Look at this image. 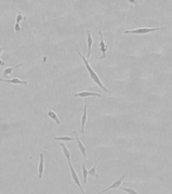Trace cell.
Here are the masks:
<instances>
[{"instance_id":"e0dca14e","label":"cell","mask_w":172,"mask_h":194,"mask_svg":"<svg viewBox=\"0 0 172 194\" xmlns=\"http://www.w3.org/2000/svg\"><path fill=\"white\" fill-rule=\"evenodd\" d=\"M55 140L57 141H65V142H69L72 140H75V138L73 137H70V136L65 135V136H62V137H56L54 138Z\"/></svg>"},{"instance_id":"9a60e30c","label":"cell","mask_w":172,"mask_h":194,"mask_svg":"<svg viewBox=\"0 0 172 194\" xmlns=\"http://www.w3.org/2000/svg\"><path fill=\"white\" fill-rule=\"evenodd\" d=\"M48 116H49L51 119L54 120V121H55L57 124H58V125L61 123V121H60L59 117L57 116V115L55 111H51V110L49 111L48 112Z\"/></svg>"},{"instance_id":"277c9868","label":"cell","mask_w":172,"mask_h":194,"mask_svg":"<svg viewBox=\"0 0 172 194\" xmlns=\"http://www.w3.org/2000/svg\"><path fill=\"white\" fill-rule=\"evenodd\" d=\"M87 119V99H85V105H84L83 109V113L82 118H81V132L82 136L84 138L85 137V125Z\"/></svg>"},{"instance_id":"44dd1931","label":"cell","mask_w":172,"mask_h":194,"mask_svg":"<svg viewBox=\"0 0 172 194\" xmlns=\"http://www.w3.org/2000/svg\"><path fill=\"white\" fill-rule=\"evenodd\" d=\"M5 65V62L2 59H0V66H4Z\"/></svg>"},{"instance_id":"52a82bcc","label":"cell","mask_w":172,"mask_h":194,"mask_svg":"<svg viewBox=\"0 0 172 194\" xmlns=\"http://www.w3.org/2000/svg\"><path fill=\"white\" fill-rule=\"evenodd\" d=\"M74 133L75 135V139H76L77 142V145H78V148H79V149L80 150V152H81V154H82V155L84 158V160H85V162L86 163L87 162V153H86V148L85 147V146L83 145V144L82 143V142H81V140L79 138V136H78L77 133L76 132H74Z\"/></svg>"},{"instance_id":"603a6c76","label":"cell","mask_w":172,"mask_h":194,"mask_svg":"<svg viewBox=\"0 0 172 194\" xmlns=\"http://www.w3.org/2000/svg\"><path fill=\"white\" fill-rule=\"evenodd\" d=\"M123 194H126V193H124Z\"/></svg>"},{"instance_id":"5bb4252c","label":"cell","mask_w":172,"mask_h":194,"mask_svg":"<svg viewBox=\"0 0 172 194\" xmlns=\"http://www.w3.org/2000/svg\"><path fill=\"white\" fill-rule=\"evenodd\" d=\"M99 160H100V157L98 158V159L96 160L95 165H93V166L91 169L88 171V175L93 176V177H95L96 179H99V175L96 173V166H97V165Z\"/></svg>"},{"instance_id":"7a4b0ae2","label":"cell","mask_w":172,"mask_h":194,"mask_svg":"<svg viewBox=\"0 0 172 194\" xmlns=\"http://www.w3.org/2000/svg\"><path fill=\"white\" fill-rule=\"evenodd\" d=\"M167 26H162V27H156V28H139L131 30H125V34H138V35H144L147 33L157 31V30L166 29Z\"/></svg>"},{"instance_id":"ba28073f","label":"cell","mask_w":172,"mask_h":194,"mask_svg":"<svg viewBox=\"0 0 172 194\" xmlns=\"http://www.w3.org/2000/svg\"><path fill=\"white\" fill-rule=\"evenodd\" d=\"M87 54L86 59H89L91 55V52H92V43H93V38L91 35V32L89 31V30H87Z\"/></svg>"},{"instance_id":"2e32d148","label":"cell","mask_w":172,"mask_h":194,"mask_svg":"<svg viewBox=\"0 0 172 194\" xmlns=\"http://www.w3.org/2000/svg\"><path fill=\"white\" fill-rule=\"evenodd\" d=\"M82 174L83 177V183L84 184L87 183V178L88 176V171L86 169V163L84 162L82 165Z\"/></svg>"},{"instance_id":"d6986e66","label":"cell","mask_w":172,"mask_h":194,"mask_svg":"<svg viewBox=\"0 0 172 194\" xmlns=\"http://www.w3.org/2000/svg\"><path fill=\"white\" fill-rule=\"evenodd\" d=\"M23 18H24V16L22 14H18L16 17V23L19 24L20 21H22L23 20Z\"/></svg>"},{"instance_id":"8fae6325","label":"cell","mask_w":172,"mask_h":194,"mask_svg":"<svg viewBox=\"0 0 172 194\" xmlns=\"http://www.w3.org/2000/svg\"><path fill=\"white\" fill-rule=\"evenodd\" d=\"M44 171V159L43 154H40V162L38 166V178L42 179Z\"/></svg>"},{"instance_id":"5b68a950","label":"cell","mask_w":172,"mask_h":194,"mask_svg":"<svg viewBox=\"0 0 172 194\" xmlns=\"http://www.w3.org/2000/svg\"><path fill=\"white\" fill-rule=\"evenodd\" d=\"M98 33H99V36H100L99 47H100V51H102V55L100 57H99V59H105V57H106V55H105V53H106V51H108V47H107V45H105V42H104L103 33H102V32L101 31V30H99V31L98 32Z\"/></svg>"},{"instance_id":"7c38bea8","label":"cell","mask_w":172,"mask_h":194,"mask_svg":"<svg viewBox=\"0 0 172 194\" xmlns=\"http://www.w3.org/2000/svg\"><path fill=\"white\" fill-rule=\"evenodd\" d=\"M22 65H23V63H19V64H18V65H16L14 66H12V67H8V68L4 69V72H3V73H2L3 77H4V78L8 77V75L11 74L15 69L18 68H20V67L22 66Z\"/></svg>"},{"instance_id":"8992f818","label":"cell","mask_w":172,"mask_h":194,"mask_svg":"<svg viewBox=\"0 0 172 194\" xmlns=\"http://www.w3.org/2000/svg\"><path fill=\"white\" fill-rule=\"evenodd\" d=\"M126 176L124 175H122L121 177H120L119 179H118L117 181H116L115 182H114V183L111 185V186H110L109 187H108L107 188H105V189L102 190V192H99L98 194H102V193H104L105 192H107L108 191H109L110 189H116V188H118L120 187V186H121V184L122 183V181H124V179H125Z\"/></svg>"},{"instance_id":"ac0fdd59","label":"cell","mask_w":172,"mask_h":194,"mask_svg":"<svg viewBox=\"0 0 172 194\" xmlns=\"http://www.w3.org/2000/svg\"><path fill=\"white\" fill-rule=\"evenodd\" d=\"M121 189L122 190L125 191V192L126 193H128L130 194H140L137 193L136 191H135L133 189H132V188H126V187H121Z\"/></svg>"},{"instance_id":"6da1fadb","label":"cell","mask_w":172,"mask_h":194,"mask_svg":"<svg viewBox=\"0 0 172 194\" xmlns=\"http://www.w3.org/2000/svg\"><path fill=\"white\" fill-rule=\"evenodd\" d=\"M76 51H77V53H78V55H79L80 56L81 58L82 59L83 62V63H84V64H85V65H86V67L87 70L88 71V72H89V75H90V78H92V80L93 82H95L96 84L98 85V86H99V87H100L102 90H104L105 91V92H110V90H108V89H107V88L104 86V84L102 82L100 78H99L98 74H96V72H95L94 70H93V68L91 67V65H89V63L88 61H87V59L85 57H84V56L83 55V54L81 53L79 50H78V48H76Z\"/></svg>"},{"instance_id":"7402d4cb","label":"cell","mask_w":172,"mask_h":194,"mask_svg":"<svg viewBox=\"0 0 172 194\" xmlns=\"http://www.w3.org/2000/svg\"><path fill=\"white\" fill-rule=\"evenodd\" d=\"M3 51V48L0 47V57H1V55H2V52Z\"/></svg>"},{"instance_id":"4fadbf2b","label":"cell","mask_w":172,"mask_h":194,"mask_svg":"<svg viewBox=\"0 0 172 194\" xmlns=\"http://www.w3.org/2000/svg\"><path fill=\"white\" fill-rule=\"evenodd\" d=\"M60 146H61L62 148L63 154H64V156L66 158V159H67L68 163L71 162V153H70V152H69V150L68 149L67 147L66 146L65 144H63V143L60 144Z\"/></svg>"},{"instance_id":"9c48e42d","label":"cell","mask_w":172,"mask_h":194,"mask_svg":"<svg viewBox=\"0 0 172 194\" xmlns=\"http://www.w3.org/2000/svg\"><path fill=\"white\" fill-rule=\"evenodd\" d=\"M75 96H78V97H81V98H83V97H86L87 96H97V97H101L102 95L97 92H90V91H81V92L75 94L74 95Z\"/></svg>"},{"instance_id":"ffe728a7","label":"cell","mask_w":172,"mask_h":194,"mask_svg":"<svg viewBox=\"0 0 172 194\" xmlns=\"http://www.w3.org/2000/svg\"><path fill=\"white\" fill-rule=\"evenodd\" d=\"M14 30L16 32H19L21 30V27L20 26V24L18 23H16L15 24V26H14Z\"/></svg>"},{"instance_id":"3957f363","label":"cell","mask_w":172,"mask_h":194,"mask_svg":"<svg viewBox=\"0 0 172 194\" xmlns=\"http://www.w3.org/2000/svg\"><path fill=\"white\" fill-rule=\"evenodd\" d=\"M68 164H69V169H70L71 177H72V179H73V181L75 182V183L77 185V187L80 188V189L81 192V193H82V194H85V192H84V191L83 189V187H82V186H81V184L80 183V180L79 179V177H78V175L77 174L76 171H75V169L73 168V165H72L71 162H69Z\"/></svg>"},{"instance_id":"30bf717a","label":"cell","mask_w":172,"mask_h":194,"mask_svg":"<svg viewBox=\"0 0 172 194\" xmlns=\"http://www.w3.org/2000/svg\"><path fill=\"white\" fill-rule=\"evenodd\" d=\"M0 81L5 82H8V83H10V84H24V85L28 84L27 81L22 80L18 78H14L12 79H10V80L0 78Z\"/></svg>"}]
</instances>
